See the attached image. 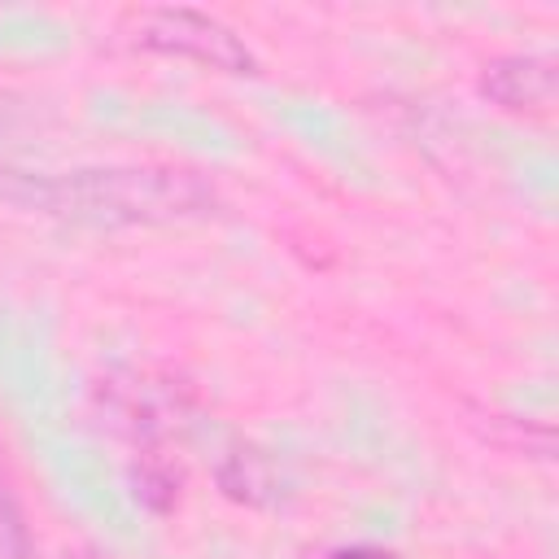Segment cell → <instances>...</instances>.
<instances>
[{
  "label": "cell",
  "mask_w": 559,
  "mask_h": 559,
  "mask_svg": "<svg viewBox=\"0 0 559 559\" xmlns=\"http://www.w3.org/2000/svg\"><path fill=\"white\" fill-rule=\"evenodd\" d=\"M485 92L515 114H546L555 105L559 92V70L555 57L546 52H515V57H498L485 70Z\"/></svg>",
  "instance_id": "obj_3"
},
{
  "label": "cell",
  "mask_w": 559,
  "mask_h": 559,
  "mask_svg": "<svg viewBox=\"0 0 559 559\" xmlns=\"http://www.w3.org/2000/svg\"><path fill=\"white\" fill-rule=\"evenodd\" d=\"M22 555V533H17V520L9 511V498L0 489V559H17Z\"/></svg>",
  "instance_id": "obj_5"
},
{
  "label": "cell",
  "mask_w": 559,
  "mask_h": 559,
  "mask_svg": "<svg viewBox=\"0 0 559 559\" xmlns=\"http://www.w3.org/2000/svg\"><path fill=\"white\" fill-rule=\"evenodd\" d=\"M131 39L153 48V52H170V57H188L201 61L210 70H227V74H249L258 61L249 52V44L218 17L201 13V9H183V4H153L131 13L127 22Z\"/></svg>",
  "instance_id": "obj_2"
},
{
  "label": "cell",
  "mask_w": 559,
  "mask_h": 559,
  "mask_svg": "<svg viewBox=\"0 0 559 559\" xmlns=\"http://www.w3.org/2000/svg\"><path fill=\"white\" fill-rule=\"evenodd\" d=\"M26 192L13 197L22 205H39L48 214L92 223V227H153L183 223L214 205V192L183 166H100L35 179L22 175Z\"/></svg>",
  "instance_id": "obj_1"
},
{
  "label": "cell",
  "mask_w": 559,
  "mask_h": 559,
  "mask_svg": "<svg viewBox=\"0 0 559 559\" xmlns=\"http://www.w3.org/2000/svg\"><path fill=\"white\" fill-rule=\"evenodd\" d=\"M332 559H389V555H380V550H341Z\"/></svg>",
  "instance_id": "obj_6"
},
{
  "label": "cell",
  "mask_w": 559,
  "mask_h": 559,
  "mask_svg": "<svg viewBox=\"0 0 559 559\" xmlns=\"http://www.w3.org/2000/svg\"><path fill=\"white\" fill-rule=\"evenodd\" d=\"M223 489L236 498V502H249V507H271L284 498V472L258 454V450H236L227 463H223Z\"/></svg>",
  "instance_id": "obj_4"
}]
</instances>
